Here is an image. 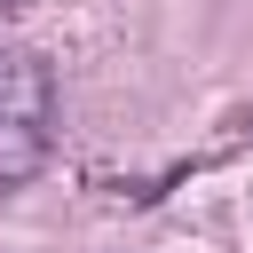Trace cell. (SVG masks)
Returning <instances> with one entry per match:
<instances>
[{
    "label": "cell",
    "instance_id": "cell-1",
    "mask_svg": "<svg viewBox=\"0 0 253 253\" xmlns=\"http://www.w3.org/2000/svg\"><path fill=\"white\" fill-rule=\"evenodd\" d=\"M55 150V71L40 47H0V190H24Z\"/></svg>",
    "mask_w": 253,
    "mask_h": 253
}]
</instances>
